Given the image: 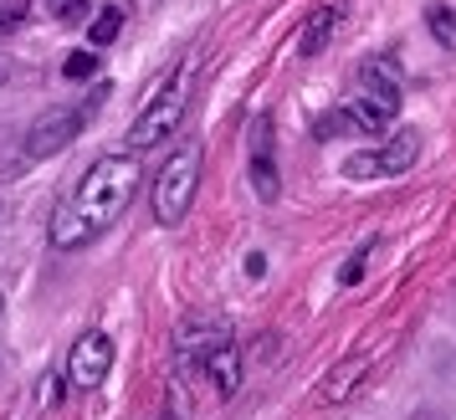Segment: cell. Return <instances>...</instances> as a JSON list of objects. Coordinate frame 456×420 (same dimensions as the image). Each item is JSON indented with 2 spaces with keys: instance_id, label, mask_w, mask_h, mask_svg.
I'll use <instances>...</instances> for the list:
<instances>
[{
  "instance_id": "17",
  "label": "cell",
  "mask_w": 456,
  "mask_h": 420,
  "mask_svg": "<svg viewBox=\"0 0 456 420\" xmlns=\"http://www.w3.org/2000/svg\"><path fill=\"white\" fill-rule=\"evenodd\" d=\"M0 313H5V297H0Z\"/></svg>"
},
{
  "instance_id": "13",
  "label": "cell",
  "mask_w": 456,
  "mask_h": 420,
  "mask_svg": "<svg viewBox=\"0 0 456 420\" xmlns=\"http://www.w3.org/2000/svg\"><path fill=\"white\" fill-rule=\"evenodd\" d=\"M329 36H333V11H318L308 21V31H303V57H318L329 46Z\"/></svg>"
},
{
  "instance_id": "1",
  "label": "cell",
  "mask_w": 456,
  "mask_h": 420,
  "mask_svg": "<svg viewBox=\"0 0 456 420\" xmlns=\"http://www.w3.org/2000/svg\"><path fill=\"white\" fill-rule=\"evenodd\" d=\"M139 180L144 174H139V159L134 154H103V159H93L83 169V180L67 190L62 200H57V210H52V226H46L52 246L57 252H83V246H93L128 210Z\"/></svg>"
},
{
  "instance_id": "15",
  "label": "cell",
  "mask_w": 456,
  "mask_h": 420,
  "mask_svg": "<svg viewBox=\"0 0 456 420\" xmlns=\"http://www.w3.org/2000/svg\"><path fill=\"white\" fill-rule=\"evenodd\" d=\"M87 5H93V0H46V16L72 21V16H87Z\"/></svg>"
},
{
  "instance_id": "4",
  "label": "cell",
  "mask_w": 456,
  "mask_h": 420,
  "mask_svg": "<svg viewBox=\"0 0 456 420\" xmlns=\"http://www.w3.org/2000/svg\"><path fill=\"white\" fill-rule=\"evenodd\" d=\"M195 185H200V149L185 144L175 149L159 174H154V221L159 226H180L195 206Z\"/></svg>"
},
{
  "instance_id": "5",
  "label": "cell",
  "mask_w": 456,
  "mask_h": 420,
  "mask_svg": "<svg viewBox=\"0 0 456 420\" xmlns=\"http://www.w3.org/2000/svg\"><path fill=\"white\" fill-rule=\"evenodd\" d=\"M185 108H190V67H180V72H175V77L154 93V103H149L134 124H128V149L165 144L169 133L185 124Z\"/></svg>"
},
{
  "instance_id": "3",
  "label": "cell",
  "mask_w": 456,
  "mask_h": 420,
  "mask_svg": "<svg viewBox=\"0 0 456 420\" xmlns=\"http://www.w3.org/2000/svg\"><path fill=\"white\" fill-rule=\"evenodd\" d=\"M395 113H400V67L374 57V62L359 67V87H354L344 118L364 133H385L395 124Z\"/></svg>"
},
{
  "instance_id": "2",
  "label": "cell",
  "mask_w": 456,
  "mask_h": 420,
  "mask_svg": "<svg viewBox=\"0 0 456 420\" xmlns=\"http://www.w3.org/2000/svg\"><path fill=\"white\" fill-rule=\"evenodd\" d=\"M180 369L206 375L221 395H236V390H241V354H236V338H231L221 323H210V318L180 328Z\"/></svg>"
},
{
  "instance_id": "7",
  "label": "cell",
  "mask_w": 456,
  "mask_h": 420,
  "mask_svg": "<svg viewBox=\"0 0 456 420\" xmlns=\"http://www.w3.org/2000/svg\"><path fill=\"white\" fill-rule=\"evenodd\" d=\"M415 159H420V133L415 128H400L385 149L349 154L344 159V180H390V174H405Z\"/></svg>"
},
{
  "instance_id": "18",
  "label": "cell",
  "mask_w": 456,
  "mask_h": 420,
  "mask_svg": "<svg viewBox=\"0 0 456 420\" xmlns=\"http://www.w3.org/2000/svg\"><path fill=\"white\" fill-rule=\"evenodd\" d=\"M0 77H5V72H0Z\"/></svg>"
},
{
  "instance_id": "16",
  "label": "cell",
  "mask_w": 456,
  "mask_h": 420,
  "mask_svg": "<svg viewBox=\"0 0 456 420\" xmlns=\"http://www.w3.org/2000/svg\"><path fill=\"white\" fill-rule=\"evenodd\" d=\"M370 246H374V241H370ZM370 246H359V252H354V256H349V267H344V272H338V282H344V287H349L354 277L364 272V256H370Z\"/></svg>"
},
{
  "instance_id": "6",
  "label": "cell",
  "mask_w": 456,
  "mask_h": 420,
  "mask_svg": "<svg viewBox=\"0 0 456 420\" xmlns=\"http://www.w3.org/2000/svg\"><path fill=\"white\" fill-rule=\"evenodd\" d=\"M98 113V98H83V103L72 108H52V113H42L37 124L26 128V159H52L57 149H67L77 133L87 128V118Z\"/></svg>"
},
{
  "instance_id": "8",
  "label": "cell",
  "mask_w": 456,
  "mask_h": 420,
  "mask_svg": "<svg viewBox=\"0 0 456 420\" xmlns=\"http://www.w3.org/2000/svg\"><path fill=\"white\" fill-rule=\"evenodd\" d=\"M113 369V338L103 328H87L77 343H72V354H67V384L72 390H98Z\"/></svg>"
},
{
  "instance_id": "14",
  "label": "cell",
  "mask_w": 456,
  "mask_h": 420,
  "mask_svg": "<svg viewBox=\"0 0 456 420\" xmlns=\"http://www.w3.org/2000/svg\"><path fill=\"white\" fill-rule=\"evenodd\" d=\"M62 72L72 77V83H83V77H93V72H98V57H93V52H72V57L62 62Z\"/></svg>"
},
{
  "instance_id": "10",
  "label": "cell",
  "mask_w": 456,
  "mask_h": 420,
  "mask_svg": "<svg viewBox=\"0 0 456 420\" xmlns=\"http://www.w3.org/2000/svg\"><path fill=\"white\" fill-rule=\"evenodd\" d=\"M370 375V359H344V364H338V369H333L329 379H323V390H318V400H323V405H338V400H349V390L354 384H359V379Z\"/></svg>"
},
{
  "instance_id": "9",
  "label": "cell",
  "mask_w": 456,
  "mask_h": 420,
  "mask_svg": "<svg viewBox=\"0 0 456 420\" xmlns=\"http://www.w3.org/2000/svg\"><path fill=\"white\" fill-rule=\"evenodd\" d=\"M251 190H256V200H267V206L282 195L277 159H272V118H267V113L251 124Z\"/></svg>"
},
{
  "instance_id": "11",
  "label": "cell",
  "mask_w": 456,
  "mask_h": 420,
  "mask_svg": "<svg viewBox=\"0 0 456 420\" xmlns=\"http://www.w3.org/2000/svg\"><path fill=\"white\" fill-rule=\"evenodd\" d=\"M124 16H128V5H124V0H118V5H103V11L93 16V26H87V36H93V46L118 42V31H124Z\"/></svg>"
},
{
  "instance_id": "12",
  "label": "cell",
  "mask_w": 456,
  "mask_h": 420,
  "mask_svg": "<svg viewBox=\"0 0 456 420\" xmlns=\"http://www.w3.org/2000/svg\"><path fill=\"white\" fill-rule=\"evenodd\" d=\"M426 31L441 42V52H456V11L452 5H431L426 11Z\"/></svg>"
}]
</instances>
